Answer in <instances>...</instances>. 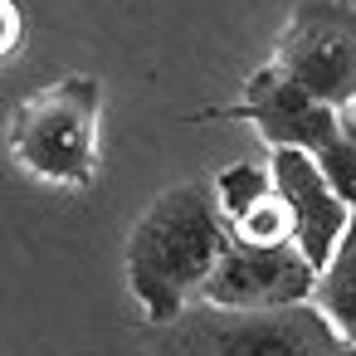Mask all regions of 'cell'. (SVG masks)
<instances>
[{"label": "cell", "mask_w": 356, "mask_h": 356, "mask_svg": "<svg viewBox=\"0 0 356 356\" xmlns=\"http://www.w3.org/2000/svg\"><path fill=\"white\" fill-rule=\"evenodd\" d=\"M229 244V225L215 205V191L186 181L161 191L137 225L127 229L122 268L127 288L142 302L147 322H181L191 302L205 298V283Z\"/></svg>", "instance_id": "cell-1"}, {"label": "cell", "mask_w": 356, "mask_h": 356, "mask_svg": "<svg viewBox=\"0 0 356 356\" xmlns=\"http://www.w3.org/2000/svg\"><path fill=\"white\" fill-rule=\"evenodd\" d=\"M98 118L103 83L93 74H64L49 88L15 103L6 127L10 161L59 191H88L98 181Z\"/></svg>", "instance_id": "cell-2"}, {"label": "cell", "mask_w": 356, "mask_h": 356, "mask_svg": "<svg viewBox=\"0 0 356 356\" xmlns=\"http://www.w3.org/2000/svg\"><path fill=\"white\" fill-rule=\"evenodd\" d=\"M346 337L317 302L293 307H215L195 302L171 356H346Z\"/></svg>", "instance_id": "cell-3"}, {"label": "cell", "mask_w": 356, "mask_h": 356, "mask_svg": "<svg viewBox=\"0 0 356 356\" xmlns=\"http://www.w3.org/2000/svg\"><path fill=\"white\" fill-rule=\"evenodd\" d=\"M273 64L332 108L356 103V6L351 0H298L273 40Z\"/></svg>", "instance_id": "cell-4"}, {"label": "cell", "mask_w": 356, "mask_h": 356, "mask_svg": "<svg viewBox=\"0 0 356 356\" xmlns=\"http://www.w3.org/2000/svg\"><path fill=\"white\" fill-rule=\"evenodd\" d=\"M317 288V268L307 264V254L288 239V244H244L229 234L205 298L215 307H293V302H312Z\"/></svg>", "instance_id": "cell-5"}, {"label": "cell", "mask_w": 356, "mask_h": 356, "mask_svg": "<svg viewBox=\"0 0 356 356\" xmlns=\"http://www.w3.org/2000/svg\"><path fill=\"white\" fill-rule=\"evenodd\" d=\"M225 118L254 122L268 147H298V152H312V156H317V152L341 132V122H346L341 108L312 98V93H307L302 83H293L273 59L259 64V69L244 79V93H239L234 108H225Z\"/></svg>", "instance_id": "cell-6"}, {"label": "cell", "mask_w": 356, "mask_h": 356, "mask_svg": "<svg viewBox=\"0 0 356 356\" xmlns=\"http://www.w3.org/2000/svg\"><path fill=\"white\" fill-rule=\"evenodd\" d=\"M273 166V186L278 195L288 200L293 210V244L307 254V264L322 273L332 249L341 244L346 225H351V205L332 191V181L322 176V166L312 161V152H298V147H273L268 156Z\"/></svg>", "instance_id": "cell-7"}, {"label": "cell", "mask_w": 356, "mask_h": 356, "mask_svg": "<svg viewBox=\"0 0 356 356\" xmlns=\"http://www.w3.org/2000/svg\"><path fill=\"white\" fill-rule=\"evenodd\" d=\"M312 302L327 312V322L356 346V215L341 234V244L332 249L327 268L317 273V288H312Z\"/></svg>", "instance_id": "cell-8"}, {"label": "cell", "mask_w": 356, "mask_h": 356, "mask_svg": "<svg viewBox=\"0 0 356 356\" xmlns=\"http://www.w3.org/2000/svg\"><path fill=\"white\" fill-rule=\"evenodd\" d=\"M215 205L225 215V225H234L244 210H254L264 195H273V166L268 161H234L215 171Z\"/></svg>", "instance_id": "cell-9"}, {"label": "cell", "mask_w": 356, "mask_h": 356, "mask_svg": "<svg viewBox=\"0 0 356 356\" xmlns=\"http://www.w3.org/2000/svg\"><path fill=\"white\" fill-rule=\"evenodd\" d=\"M229 234L244 239V244H288V239H293V210H288V200L278 195V186H273V195H264L254 210H244V215L229 225Z\"/></svg>", "instance_id": "cell-10"}, {"label": "cell", "mask_w": 356, "mask_h": 356, "mask_svg": "<svg viewBox=\"0 0 356 356\" xmlns=\"http://www.w3.org/2000/svg\"><path fill=\"white\" fill-rule=\"evenodd\" d=\"M312 161L322 166V176L332 181V191L356 210V122H351V118L341 122V132H337Z\"/></svg>", "instance_id": "cell-11"}, {"label": "cell", "mask_w": 356, "mask_h": 356, "mask_svg": "<svg viewBox=\"0 0 356 356\" xmlns=\"http://www.w3.org/2000/svg\"><path fill=\"white\" fill-rule=\"evenodd\" d=\"M25 44V15L20 0H0V59H15Z\"/></svg>", "instance_id": "cell-12"}, {"label": "cell", "mask_w": 356, "mask_h": 356, "mask_svg": "<svg viewBox=\"0 0 356 356\" xmlns=\"http://www.w3.org/2000/svg\"><path fill=\"white\" fill-rule=\"evenodd\" d=\"M346 356H356V346H346Z\"/></svg>", "instance_id": "cell-13"}]
</instances>
